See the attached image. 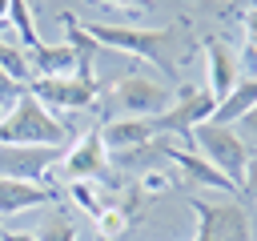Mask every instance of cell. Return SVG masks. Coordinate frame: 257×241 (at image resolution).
Wrapping results in <instances>:
<instances>
[{"mask_svg":"<svg viewBox=\"0 0 257 241\" xmlns=\"http://www.w3.org/2000/svg\"><path fill=\"white\" fill-rule=\"evenodd\" d=\"M84 32L100 44V48H116L128 56H141L149 64H157L161 72H173V56H169V28H128V24H84Z\"/></svg>","mask_w":257,"mask_h":241,"instance_id":"2","label":"cell"},{"mask_svg":"<svg viewBox=\"0 0 257 241\" xmlns=\"http://www.w3.org/2000/svg\"><path fill=\"white\" fill-rule=\"evenodd\" d=\"M100 241H108V237H100Z\"/></svg>","mask_w":257,"mask_h":241,"instance_id":"28","label":"cell"},{"mask_svg":"<svg viewBox=\"0 0 257 241\" xmlns=\"http://www.w3.org/2000/svg\"><path fill=\"white\" fill-rule=\"evenodd\" d=\"M68 197H72V201H76L92 221H96V217H100V209L108 205V201H104V193L96 189V181H68Z\"/></svg>","mask_w":257,"mask_h":241,"instance_id":"17","label":"cell"},{"mask_svg":"<svg viewBox=\"0 0 257 241\" xmlns=\"http://www.w3.org/2000/svg\"><path fill=\"white\" fill-rule=\"evenodd\" d=\"M197 145V153L213 165V169H221L233 185H237V193H241V177H245V165H249V145L233 133V125H217V120H205V125H197L193 133H189V149Z\"/></svg>","mask_w":257,"mask_h":241,"instance_id":"3","label":"cell"},{"mask_svg":"<svg viewBox=\"0 0 257 241\" xmlns=\"http://www.w3.org/2000/svg\"><path fill=\"white\" fill-rule=\"evenodd\" d=\"M249 48H253V52H257V32H253V36H249Z\"/></svg>","mask_w":257,"mask_h":241,"instance_id":"27","label":"cell"},{"mask_svg":"<svg viewBox=\"0 0 257 241\" xmlns=\"http://www.w3.org/2000/svg\"><path fill=\"white\" fill-rule=\"evenodd\" d=\"M0 241H36V233H12V229H0Z\"/></svg>","mask_w":257,"mask_h":241,"instance_id":"25","label":"cell"},{"mask_svg":"<svg viewBox=\"0 0 257 241\" xmlns=\"http://www.w3.org/2000/svg\"><path fill=\"white\" fill-rule=\"evenodd\" d=\"M253 104H257V76H253V80H237V88H233L225 100H217L213 120H217V125H237Z\"/></svg>","mask_w":257,"mask_h":241,"instance_id":"15","label":"cell"},{"mask_svg":"<svg viewBox=\"0 0 257 241\" xmlns=\"http://www.w3.org/2000/svg\"><path fill=\"white\" fill-rule=\"evenodd\" d=\"M108 100L120 104L128 116H157V112H165V108L173 104V92H169L165 84L141 76V72H128V76H120V80L112 84Z\"/></svg>","mask_w":257,"mask_h":241,"instance_id":"7","label":"cell"},{"mask_svg":"<svg viewBox=\"0 0 257 241\" xmlns=\"http://www.w3.org/2000/svg\"><path fill=\"white\" fill-rule=\"evenodd\" d=\"M96 4H116V8H128V12H149L153 0H96Z\"/></svg>","mask_w":257,"mask_h":241,"instance_id":"24","label":"cell"},{"mask_svg":"<svg viewBox=\"0 0 257 241\" xmlns=\"http://www.w3.org/2000/svg\"><path fill=\"white\" fill-rule=\"evenodd\" d=\"M189 209L197 213V237L193 241H253L249 209L241 205V197H229V201L193 197Z\"/></svg>","mask_w":257,"mask_h":241,"instance_id":"4","label":"cell"},{"mask_svg":"<svg viewBox=\"0 0 257 241\" xmlns=\"http://www.w3.org/2000/svg\"><path fill=\"white\" fill-rule=\"evenodd\" d=\"M0 72H8V76L20 80V84L32 80V64H28L24 48H20L16 40H4V36H0Z\"/></svg>","mask_w":257,"mask_h":241,"instance_id":"16","label":"cell"},{"mask_svg":"<svg viewBox=\"0 0 257 241\" xmlns=\"http://www.w3.org/2000/svg\"><path fill=\"white\" fill-rule=\"evenodd\" d=\"M213 108H217V100L209 96V88L181 84V88H177V96H173V104H169L165 112L149 116V120H153V129H157V133H173V137H181V141L189 145V133H193L197 125L213 120Z\"/></svg>","mask_w":257,"mask_h":241,"instance_id":"5","label":"cell"},{"mask_svg":"<svg viewBox=\"0 0 257 241\" xmlns=\"http://www.w3.org/2000/svg\"><path fill=\"white\" fill-rule=\"evenodd\" d=\"M245 32H249V36H253V32H257V4H253V8H249V12H245Z\"/></svg>","mask_w":257,"mask_h":241,"instance_id":"26","label":"cell"},{"mask_svg":"<svg viewBox=\"0 0 257 241\" xmlns=\"http://www.w3.org/2000/svg\"><path fill=\"white\" fill-rule=\"evenodd\" d=\"M68 137L72 129L28 92L8 108V116H0V145H60L64 149Z\"/></svg>","mask_w":257,"mask_h":241,"instance_id":"1","label":"cell"},{"mask_svg":"<svg viewBox=\"0 0 257 241\" xmlns=\"http://www.w3.org/2000/svg\"><path fill=\"white\" fill-rule=\"evenodd\" d=\"M100 137H104V149L108 153H124L128 157V153L149 149L153 137H157V129H153L149 116H116V120L100 125Z\"/></svg>","mask_w":257,"mask_h":241,"instance_id":"11","label":"cell"},{"mask_svg":"<svg viewBox=\"0 0 257 241\" xmlns=\"http://www.w3.org/2000/svg\"><path fill=\"white\" fill-rule=\"evenodd\" d=\"M36 241H76V229H72V221H68L64 213H52V217H44V225L36 229Z\"/></svg>","mask_w":257,"mask_h":241,"instance_id":"19","label":"cell"},{"mask_svg":"<svg viewBox=\"0 0 257 241\" xmlns=\"http://www.w3.org/2000/svg\"><path fill=\"white\" fill-rule=\"evenodd\" d=\"M205 64H209V96L213 100H225L233 88H237V56L233 48L221 40V36H205Z\"/></svg>","mask_w":257,"mask_h":241,"instance_id":"12","label":"cell"},{"mask_svg":"<svg viewBox=\"0 0 257 241\" xmlns=\"http://www.w3.org/2000/svg\"><path fill=\"white\" fill-rule=\"evenodd\" d=\"M161 157H165V161H173V165H181V173H185L193 185H205V189H221V193H229V197H241V193H237V185H233L221 169H213L201 153L181 149V145H161Z\"/></svg>","mask_w":257,"mask_h":241,"instance_id":"10","label":"cell"},{"mask_svg":"<svg viewBox=\"0 0 257 241\" xmlns=\"http://www.w3.org/2000/svg\"><path fill=\"white\" fill-rule=\"evenodd\" d=\"M24 92H28V84H20V80H12L8 72H0V112H4V108H12Z\"/></svg>","mask_w":257,"mask_h":241,"instance_id":"21","label":"cell"},{"mask_svg":"<svg viewBox=\"0 0 257 241\" xmlns=\"http://www.w3.org/2000/svg\"><path fill=\"white\" fill-rule=\"evenodd\" d=\"M169 189H173V177L165 169H145L141 173V193L145 197H157V193H169Z\"/></svg>","mask_w":257,"mask_h":241,"instance_id":"20","label":"cell"},{"mask_svg":"<svg viewBox=\"0 0 257 241\" xmlns=\"http://www.w3.org/2000/svg\"><path fill=\"white\" fill-rule=\"evenodd\" d=\"M124 229H128V209H120V205H104L100 217H96V233L112 241V237L124 233Z\"/></svg>","mask_w":257,"mask_h":241,"instance_id":"18","label":"cell"},{"mask_svg":"<svg viewBox=\"0 0 257 241\" xmlns=\"http://www.w3.org/2000/svg\"><path fill=\"white\" fill-rule=\"evenodd\" d=\"M237 137H241V141H253V145H257V104H253V108H249V112H245V116L237 120Z\"/></svg>","mask_w":257,"mask_h":241,"instance_id":"23","label":"cell"},{"mask_svg":"<svg viewBox=\"0 0 257 241\" xmlns=\"http://www.w3.org/2000/svg\"><path fill=\"white\" fill-rule=\"evenodd\" d=\"M64 161L60 145H0V177L16 181H44L52 165Z\"/></svg>","mask_w":257,"mask_h":241,"instance_id":"8","label":"cell"},{"mask_svg":"<svg viewBox=\"0 0 257 241\" xmlns=\"http://www.w3.org/2000/svg\"><path fill=\"white\" fill-rule=\"evenodd\" d=\"M24 56H28V64H32V76H64V72H76V52H72V44L68 40H60V44H32V48H24Z\"/></svg>","mask_w":257,"mask_h":241,"instance_id":"14","label":"cell"},{"mask_svg":"<svg viewBox=\"0 0 257 241\" xmlns=\"http://www.w3.org/2000/svg\"><path fill=\"white\" fill-rule=\"evenodd\" d=\"M241 201H257V153H249V165L241 177Z\"/></svg>","mask_w":257,"mask_h":241,"instance_id":"22","label":"cell"},{"mask_svg":"<svg viewBox=\"0 0 257 241\" xmlns=\"http://www.w3.org/2000/svg\"><path fill=\"white\" fill-rule=\"evenodd\" d=\"M60 165H64V177H68V181H96V177H104V169H108V149H104L100 129H88Z\"/></svg>","mask_w":257,"mask_h":241,"instance_id":"9","label":"cell"},{"mask_svg":"<svg viewBox=\"0 0 257 241\" xmlns=\"http://www.w3.org/2000/svg\"><path fill=\"white\" fill-rule=\"evenodd\" d=\"M28 96H36L44 108L84 112V108L96 104V80L92 76H76V72H64V76H32L28 80Z\"/></svg>","mask_w":257,"mask_h":241,"instance_id":"6","label":"cell"},{"mask_svg":"<svg viewBox=\"0 0 257 241\" xmlns=\"http://www.w3.org/2000/svg\"><path fill=\"white\" fill-rule=\"evenodd\" d=\"M48 201H52V189H48V185L0 177V217L24 213V209H36V205H48Z\"/></svg>","mask_w":257,"mask_h":241,"instance_id":"13","label":"cell"}]
</instances>
